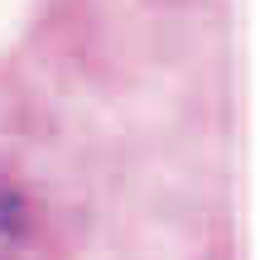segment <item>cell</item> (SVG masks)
Returning <instances> with one entry per match:
<instances>
[{
	"label": "cell",
	"mask_w": 260,
	"mask_h": 260,
	"mask_svg": "<svg viewBox=\"0 0 260 260\" xmlns=\"http://www.w3.org/2000/svg\"><path fill=\"white\" fill-rule=\"evenodd\" d=\"M19 236H24V203L0 183V260H10V251L19 246Z\"/></svg>",
	"instance_id": "6da1fadb"
}]
</instances>
